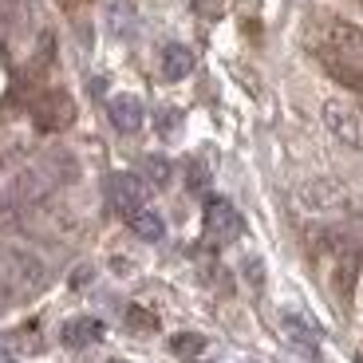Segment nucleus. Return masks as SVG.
<instances>
[{"mask_svg":"<svg viewBox=\"0 0 363 363\" xmlns=\"http://www.w3.org/2000/svg\"><path fill=\"white\" fill-rule=\"evenodd\" d=\"M328 72L336 75V79H344L347 87H355V91H363V72H355L352 64H332V60H328Z\"/></svg>","mask_w":363,"mask_h":363,"instance_id":"nucleus-18","label":"nucleus"},{"mask_svg":"<svg viewBox=\"0 0 363 363\" xmlns=\"http://www.w3.org/2000/svg\"><path fill=\"white\" fill-rule=\"evenodd\" d=\"M24 221V209L9 198V190H0V233H9V229H20Z\"/></svg>","mask_w":363,"mask_h":363,"instance_id":"nucleus-16","label":"nucleus"},{"mask_svg":"<svg viewBox=\"0 0 363 363\" xmlns=\"http://www.w3.org/2000/svg\"><path fill=\"white\" fill-rule=\"evenodd\" d=\"M146 178L155 182V186H166L170 182V162L166 158H146Z\"/></svg>","mask_w":363,"mask_h":363,"instance_id":"nucleus-19","label":"nucleus"},{"mask_svg":"<svg viewBox=\"0 0 363 363\" xmlns=\"http://www.w3.org/2000/svg\"><path fill=\"white\" fill-rule=\"evenodd\" d=\"M127 225L135 229V237H143V241H162V237H166V221H162V213H155L150 206L138 209L135 218H127Z\"/></svg>","mask_w":363,"mask_h":363,"instance_id":"nucleus-12","label":"nucleus"},{"mask_svg":"<svg viewBox=\"0 0 363 363\" xmlns=\"http://www.w3.org/2000/svg\"><path fill=\"white\" fill-rule=\"evenodd\" d=\"M107 194H111V206L123 213V218H135L138 209L150 206V182L138 178V174H111L107 182Z\"/></svg>","mask_w":363,"mask_h":363,"instance_id":"nucleus-4","label":"nucleus"},{"mask_svg":"<svg viewBox=\"0 0 363 363\" xmlns=\"http://www.w3.org/2000/svg\"><path fill=\"white\" fill-rule=\"evenodd\" d=\"M206 182H209V178H206V170H201V166H190V190H198V194H201V190H206Z\"/></svg>","mask_w":363,"mask_h":363,"instance_id":"nucleus-20","label":"nucleus"},{"mask_svg":"<svg viewBox=\"0 0 363 363\" xmlns=\"http://www.w3.org/2000/svg\"><path fill=\"white\" fill-rule=\"evenodd\" d=\"M320 118H324V127L332 138H340L344 146H359V115H355L347 103H340V99L324 103V107H320Z\"/></svg>","mask_w":363,"mask_h":363,"instance_id":"nucleus-6","label":"nucleus"},{"mask_svg":"<svg viewBox=\"0 0 363 363\" xmlns=\"http://www.w3.org/2000/svg\"><path fill=\"white\" fill-rule=\"evenodd\" d=\"M355 277H359V257H344L336 269V300L347 304L352 300V289H355Z\"/></svg>","mask_w":363,"mask_h":363,"instance_id":"nucleus-14","label":"nucleus"},{"mask_svg":"<svg viewBox=\"0 0 363 363\" xmlns=\"http://www.w3.org/2000/svg\"><path fill=\"white\" fill-rule=\"evenodd\" d=\"M194 72V52L186 44H166L162 48V79L178 83Z\"/></svg>","mask_w":363,"mask_h":363,"instance_id":"nucleus-11","label":"nucleus"},{"mask_svg":"<svg viewBox=\"0 0 363 363\" xmlns=\"http://www.w3.org/2000/svg\"><path fill=\"white\" fill-rule=\"evenodd\" d=\"M300 201L312 209V213H328V209H340L347 201V190L340 186V182H332V178H316V182H308L304 190H300Z\"/></svg>","mask_w":363,"mask_h":363,"instance_id":"nucleus-8","label":"nucleus"},{"mask_svg":"<svg viewBox=\"0 0 363 363\" xmlns=\"http://www.w3.org/2000/svg\"><path fill=\"white\" fill-rule=\"evenodd\" d=\"M241 229H245V221H241V213L233 209V201L213 198L206 206V237H209V241L229 245V241H237V237H241Z\"/></svg>","mask_w":363,"mask_h":363,"instance_id":"nucleus-5","label":"nucleus"},{"mask_svg":"<svg viewBox=\"0 0 363 363\" xmlns=\"http://www.w3.org/2000/svg\"><path fill=\"white\" fill-rule=\"evenodd\" d=\"M107 115H111V127L118 130V135H135L138 127H143V99L138 95H115V99L107 103Z\"/></svg>","mask_w":363,"mask_h":363,"instance_id":"nucleus-9","label":"nucleus"},{"mask_svg":"<svg viewBox=\"0 0 363 363\" xmlns=\"http://www.w3.org/2000/svg\"><path fill=\"white\" fill-rule=\"evenodd\" d=\"M75 174H79L75 158H72V155H64V150H52V155L36 158V162H28L24 170H20L16 178L9 182V198L16 201L20 209L44 206V201L52 198V194L60 190V186L75 182Z\"/></svg>","mask_w":363,"mask_h":363,"instance_id":"nucleus-1","label":"nucleus"},{"mask_svg":"<svg viewBox=\"0 0 363 363\" xmlns=\"http://www.w3.org/2000/svg\"><path fill=\"white\" fill-rule=\"evenodd\" d=\"M127 328H135V332H155L158 316H155V312H146L143 304H130V308H127Z\"/></svg>","mask_w":363,"mask_h":363,"instance_id":"nucleus-17","label":"nucleus"},{"mask_svg":"<svg viewBox=\"0 0 363 363\" xmlns=\"http://www.w3.org/2000/svg\"><path fill=\"white\" fill-rule=\"evenodd\" d=\"M0 300H4V281H0Z\"/></svg>","mask_w":363,"mask_h":363,"instance_id":"nucleus-22","label":"nucleus"},{"mask_svg":"<svg viewBox=\"0 0 363 363\" xmlns=\"http://www.w3.org/2000/svg\"><path fill=\"white\" fill-rule=\"evenodd\" d=\"M284 332H289L300 347L316 352V344H320V328L316 324H308V320H300V316H292V312H289V316H284Z\"/></svg>","mask_w":363,"mask_h":363,"instance_id":"nucleus-13","label":"nucleus"},{"mask_svg":"<svg viewBox=\"0 0 363 363\" xmlns=\"http://www.w3.org/2000/svg\"><path fill=\"white\" fill-rule=\"evenodd\" d=\"M60 340H64V347H91L103 340V324L95 316H75L60 328Z\"/></svg>","mask_w":363,"mask_h":363,"instance_id":"nucleus-10","label":"nucleus"},{"mask_svg":"<svg viewBox=\"0 0 363 363\" xmlns=\"http://www.w3.org/2000/svg\"><path fill=\"white\" fill-rule=\"evenodd\" d=\"M72 118H75V103H72L67 91H48V95H40V99L32 103V123H36V130H44V135L67 130Z\"/></svg>","mask_w":363,"mask_h":363,"instance_id":"nucleus-3","label":"nucleus"},{"mask_svg":"<svg viewBox=\"0 0 363 363\" xmlns=\"http://www.w3.org/2000/svg\"><path fill=\"white\" fill-rule=\"evenodd\" d=\"M0 363H16V359H12V355H0Z\"/></svg>","mask_w":363,"mask_h":363,"instance_id":"nucleus-21","label":"nucleus"},{"mask_svg":"<svg viewBox=\"0 0 363 363\" xmlns=\"http://www.w3.org/2000/svg\"><path fill=\"white\" fill-rule=\"evenodd\" d=\"M320 36L332 52H347V55H359L363 52V28H355L352 20H320Z\"/></svg>","mask_w":363,"mask_h":363,"instance_id":"nucleus-7","label":"nucleus"},{"mask_svg":"<svg viewBox=\"0 0 363 363\" xmlns=\"http://www.w3.org/2000/svg\"><path fill=\"white\" fill-rule=\"evenodd\" d=\"M170 352L182 355V359H198V355L206 352V336H198V332H178V336L170 340Z\"/></svg>","mask_w":363,"mask_h":363,"instance_id":"nucleus-15","label":"nucleus"},{"mask_svg":"<svg viewBox=\"0 0 363 363\" xmlns=\"http://www.w3.org/2000/svg\"><path fill=\"white\" fill-rule=\"evenodd\" d=\"M0 269H4V277H9L20 292H36V289H44V284H48L44 261H40L36 253H28V249L4 245V249H0Z\"/></svg>","mask_w":363,"mask_h":363,"instance_id":"nucleus-2","label":"nucleus"}]
</instances>
